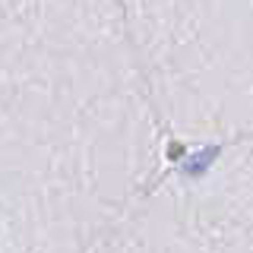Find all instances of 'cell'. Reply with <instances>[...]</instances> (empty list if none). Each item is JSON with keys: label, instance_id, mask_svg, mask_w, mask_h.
<instances>
[{"label": "cell", "instance_id": "6da1fadb", "mask_svg": "<svg viewBox=\"0 0 253 253\" xmlns=\"http://www.w3.org/2000/svg\"><path fill=\"white\" fill-rule=\"evenodd\" d=\"M215 155H218V149L215 146H212V149H206V152H200V155H196L193 158V162H187V174H190V177H200V174L206 171V168H209V165L212 162H215Z\"/></svg>", "mask_w": 253, "mask_h": 253}]
</instances>
